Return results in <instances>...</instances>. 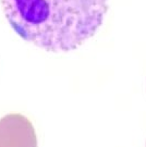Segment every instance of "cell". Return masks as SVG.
I'll return each mask as SVG.
<instances>
[{
	"label": "cell",
	"instance_id": "obj_1",
	"mask_svg": "<svg viewBox=\"0 0 146 147\" xmlns=\"http://www.w3.org/2000/svg\"><path fill=\"white\" fill-rule=\"evenodd\" d=\"M11 28L51 53H70L95 36L109 0H0Z\"/></svg>",
	"mask_w": 146,
	"mask_h": 147
}]
</instances>
